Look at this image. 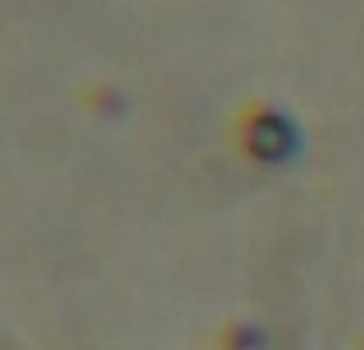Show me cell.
Listing matches in <instances>:
<instances>
[{
  "instance_id": "1",
  "label": "cell",
  "mask_w": 364,
  "mask_h": 350,
  "mask_svg": "<svg viewBox=\"0 0 364 350\" xmlns=\"http://www.w3.org/2000/svg\"><path fill=\"white\" fill-rule=\"evenodd\" d=\"M250 146L264 160H284L291 153V122L281 115H264L250 129Z\"/></svg>"
}]
</instances>
